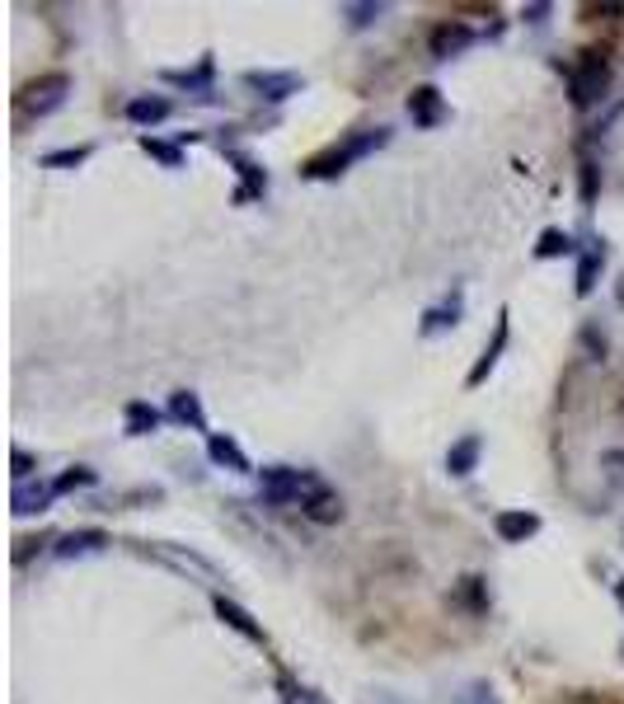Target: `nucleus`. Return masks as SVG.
Segmentation results:
<instances>
[{
	"label": "nucleus",
	"mask_w": 624,
	"mask_h": 704,
	"mask_svg": "<svg viewBox=\"0 0 624 704\" xmlns=\"http://www.w3.org/2000/svg\"><path fill=\"white\" fill-rule=\"evenodd\" d=\"M526 15H531V24H545V15H549V5H531V10H526Z\"/></svg>",
	"instance_id": "obj_34"
},
{
	"label": "nucleus",
	"mask_w": 624,
	"mask_h": 704,
	"mask_svg": "<svg viewBox=\"0 0 624 704\" xmlns=\"http://www.w3.org/2000/svg\"><path fill=\"white\" fill-rule=\"evenodd\" d=\"M582 343H587V348H592V352H596V357H606V338L596 334L592 324H587V329H582Z\"/></svg>",
	"instance_id": "obj_33"
},
{
	"label": "nucleus",
	"mask_w": 624,
	"mask_h": 704,
	"mask_svg": "<svg viewBox=\"0 0 624 704\" xmlns=\"http://www.w3.org/2000/svg\"><path fill=\"white\" fill-rule=\"evenodd\" d=\"M160 80H169V85H183V90H207V85H212V57H202L198 71H165Z\"/></svg>",
	"instance_id": "obj_22"
},
{
	"label": "nucleus",
	"mask_w": 624,
	"mask_h": 704,
	"mask_svg": "<svg viewBox=\"0 0 624 704\" xmlns=\"http://www.w3.org/2000/svg\"><path fill=\"white\" fill-rule=\"evenodd\" d=\"M493 531H498V540H507V545H526V540L540 531V517H535V512H498V517H493Z\"/></svg>",
	"instance_id": "obj_9"
},
{
	"label": "nucleus",
	"mask_w": 624,
	"mask_h": 704,
	"mask_svg": "<svg viewBox=\"0 0 624 704\" xmlns=\"http://www.w3.org/2000/svg\"><path fill=\"white\" fill-rule=\"evenodd\" d=\"M301 512L310 521H320V526H334V521H343V498H338V493L324 484V489H315L310 498H305Z\"/></svg>",
	"instance_id": "obj_11"
},
{
	"label": "nucleus",
	"mask_w": 624,
	"mask_h": 704,
	"mask_svg": "<svg viewBox=\"0 0 624 704\" xmlns=\"http://www.w3.org/2000/svg\"><path fill=\"white\" fill-rule=\"evenodd\" d=\"M277 690H282V704H329L315 686H301V681H291V676H282Z\"/></svg>",
	"instance_id": "obj_24"
},
{
	"label": "nucleus",
	"mask_w": 624,
	"mask_h": 704,
	"mask_svg": "<svg viewBox=\"0 0 624 704\" xmlns=\"http://www.w3.org/2000/svg\"><path fill=\"white\" fill-rule=\"evenodd\" d=\"M169 113H174V104H169L165 94H141V99H132L127 104V118L137 127H155V123H165Z\"/></svg>",
	"instance_id": "obj_14"
},
{
	"label": "nucleus",
	"mask_w": 624,
	"mask_h": 704,
	"mask_svg": "<svg viewBox=\"0 0 624 704\" xmlns=\"http://www.w3.org/2000/svg\"><path fill=\"white\" fill-rule=\"evenodd\" d=\"M573 235L568 230H545L540 235V245H535V259H564V254H573Z\"/></svg>",
	"instance_id": "obj_23"
},
{
	"label": "nucleus",
	"mask_w": 624,
	"mask_h": 704,
	"mask_svg": "<svg viewBox=\"0 0 624 704\" xmlns=\"http://www.w3.org/2000/svg\"><path fill=\"white\" fill-rule=\"evenodd\" d=\"M503 348H507V310H503V315H498V334H493V348H484V357H479V367L470 371V385H479V381H484V376H488V371L498 367V352H503Z\"/></svg>",
	"instance_id": "obj_20"
},
{
	"label": "nucleus",
	"mask_w": 624,
	"mask_h": 704,
	"mask_svg": "<svg viewBox=\"0 0 624 704\" xmlns=\"http://www.w3.org/2000/svg\"><path fill=\"white\" fill-rule=\"evenodd\" d=\"M141 151H146V155H155V160H160V165H165V169H179V165H183V151H179V146H169V141L141 137Z\"/></svg>",
	"instance_id": "obj_26"
},
{
	"label": "nucleus",
	"mask_w": 624,
	"mask_h": 704,
	"mask_svg": "<svg viewBox=\"0 0 624 704\" xmlns=\"http://www.w3.org/2000/svg\"><path fill=\"white\" fill-rule=\"evenodd\" d=\"M456 704H503V700L493 695V686H488V681H470V686L456 695Z\"/></svg>",
	"instance_id": "obj_27"
},
{
	"label": "nucleus",
	"mask_w": 624,
	"mask_h": 704,
	"mask_svg": "<svg viewBox=\"0 0 624 704\" xmlns=\"http://www.w3.org/2000/svg\"><path fill=\"white\" fill-rule=\"evenodd\" d=\"M66 94H71V76H66V71H52V76H38L19 90V108H24L29 118H47V113H57V108L66 104Z\"/></svg>",
	"instance_id": "obj_4"
},
{
	"label": "nucleus",
	"mask_w": 624,
	"mask_h": 704,
	"mask_svg": "<svg viewBox=\"0 0 624 704\" xmlns=\"http://www.w3.org/2000/svg\"><path fill=\"white\" fill-rule=\"evenodd\" d=\"M212 606H216V615H221V620H226V625L235 629V634H244V639H249V643H268V634H263V625H259V620H254V615H249V611H244L240 601L216 597Z\"/></svg>",
	"instance_id": "obj_8"
},
{
	"label": "nucleus",
	"mask_w": 624,
	"mask_h": 704,
	"mask_svg": "<svg viewBox=\"0 0 624 704\" xmlns=\"http://www.w3.org/2000/svg\"><path fill=\"white\" fill-rule=\"evenodd\" d=\"M601 263H606V245L596 240L587 254H582V263H578V296H592V287H596V273H601Z\"/></svg>",
	"instance_id": "obj_19"
},
{
	"label": "nucleus",
	"mask_w": 624,
	"mask_h": 704,
	"mask_svg": "<svg viewBox=\"0 0 624 704\" xmlns=\"http://www.w3.org/2000/svg\"><path fill=\"white\" fill-rule=\"evenodd\" d=\"M207 456H212L216 465L235 470V475H249V470H254V465H249V456H244V451L230 442V437H207Z\"/></svg>",
	"instance_id": "obj_17"
},
{
	"label": "nucleus",
	"mask_w": 624,
	"mask_h": 704,
	"mask_svg": "<svg viewBox=\"0 0 624 704\" xmlns=\"http://www.w3.org/2000/svg\"><path fill=\"white\" fill-rule=\"evenodd\" d=\"M381 15H385L381 0H376V5H371V0H366V5H343V19H348L352 29H371V24H376Z\"/></svg>",
	"instance_id": "obj_25"
},
{
	"label": "nucleus",
	"mask_w": 624,
	"mask_h": 704,
	"mask_svg": "<svg viewBox=\"0 0 624 704\" xmlns=\"http://www.w3.org/2000/svg\"><path fill=\"white\" fill-rule=\"evenodd\" d=\"M596 198V165L592 160H582V202Z\"/></svg>",
	"instance_id": "obj_31"
},
{
	"label": "nucleus",
	"mask_w": 624,
	"mask_h": 704,
	"mask_svg": "<svg viewBox=\"0 0 624 704\" xmlns=\"http://www.w3.org/2000/svg\"><path fill=\"white\" fill-rule=\"evenodd\" d=\"M385 141H390V127H366V132H357V137H348L343 146H329V151H320V155H310L301 165V174L305 179H334V174H343L348 165H357L362 155H371V151H381Z\"/></svg>",
	"instance_id": "obj_1"
},
{
	"label": "nucleus",
	"mask_w": 624,
	"mask_h": 704,
	"mask_svg": "<svg viewBox=\"0 0 624 704\" xmlns=\"http://www.w3.org/2000/svg\"><path fill=\"white\" fill-rule=\"evenodd\" d=\"M479 587H484L479 578H465V582H460V601H470L474 611H484V601H479Z\"/></svg>",
	"instance_id": "obj_30"
},
{
	"label": "nucleus",
	"mask_w": 624,
	"mask_h": 704,
	"mask_svg": "<svg viewBox=\"0 0 624 704\" xmlns=\"http://www.w3.org/2000/svg\"><path fill=\"white\" fill-rule=\"evenodd\" d=\"M94 479H99V475H94V470H85V465H76V470H66V475H61L57 484H52V489H57V493H71V489H85V484H94Z\"/></svg>",
	"instance_id": "obj_28"
},
{
	"label": "nucleus",
	"mask_w": 624,
	"mask_h": 704,
	"mask_svg": "<svg viewBox=\"0 0 624 704\" xmlns=\"http://www.w3.org/2000/svg\"><path fill=\"white\" fill-rule=\"evenodd\" d=\"M155 554H165L174 568H188V573H202L207 582H221V573H216L207 559H198V554H179V550H169V545H155Z\"/></svg>",
	"instance_id": "obj_21"
},
{
	"label": "nucleus",
	"mask_w": 624,
	"mask_h": 704,
	"mask_svg": "<svg viewBox=\"0 0 624 704\" xmlns=\"http://www.w3.org/2000/svg\"><path fill=\"white\" fill-rule=\"evenodd\" d=\"M479 451H484V442H479V437H460V442L446 451V470H451L456 479L474 475V465H479Z\"/></svg>",
	"instance_id": "obj_15"
},
{
	"label": "nucleus",
	"mask_w": 624,
	"mask_h": 704,
	"mask_svg": "<svg viewBox=\"0 0 624 704\" xmlns=\"http://www.w3.org/2000/svg\"><path fill=\"white\" fill-rule=\"evenodd\" d=\"M104 545H108L104 531L85 526V531H66V536L57 540V554H61V559H85V554H99Z\"/></svg>",
	"instance_id": "obj_12"
},
{
	"label": "nucleus",
	"mask_w": 624,
	"mask_h": 704,
	"mask_svg": "<svg viewBox=\"0 0 624 704\" xmlns=\"http://www.w3.org/2000/svg\"><path fill=\"white\" fill-rule=\"evenodd\" d=\"M615 301H620V306H624V277H620V282H615Z\"/></svg>",
	"instance_id": "obj_36"
},
{
	"label": "nucleus",
	"mask_w": 624,
	"mask_h": 704,
	"mask_svg": "<svg viewBox=\"0 0 624 704\" xmlns=\"http://www.w3.org/2000/svg\"><path fill=\"white\" fill-rule=\"evenodd\" d=\"M409 118H413V127H442L446 118H451V108H446L442 90L418 85V90L409 94Z\"/></svg>",
	"instance_id": "obj_7"
},
{
	"label": "nucleus",
	"mask_w": 624,
	"mask_h": 704,
	"mask_svg": "<svg viewBox=\"0 0 624 704\" xmlns=\"http://www.w3.org/2000/svg\"><path fill=\"white\" fill-rule=\"evenodd\" d=\"M615 601H620V611H624V578H615Z\"/></svg>",
	"instance_id": "obj_35"
},
{
	"label": "nucleus",
	"mask_w": 624,
	"mask_h": 704,
	"mask_svg": "<svg viewBox=\"0 0 624 704\" xmlns=\"http://www.w3.org/2000/svg\"><path fill=\"white\" fill-rule=\"evenodd\" d=\"M160 423H165V414H160V409L141 404V399H132V404H127V432H132V437H146V432H155Z\"/></svg>",
	"instance_id": "obj_18"
},
{
	"label": "nucleus",
	"mask_w": 624,
	"mask_h": 704,
	"mask_svg": "<svg viewBox=\"0 0 624 704\" xmlns=\"http://www.w3.org/2000/svg\"><path fill=\"white\" fill-rule=\"evenodd\" d=\"M52 484H15V512L19 517H33V512H47V503H52Z\"/></svg>",
	"instance_id": "obj_16"
},
{
	"label": "nucleus",
	"mask_w": 624,
	"mask_h": 704,
	"mask_svg": "<svg viewBox=\"0 0 624 704\" xmlns=\"http://www.w3.org/2000/svg\"><path fill=\"white\" fill-rule=\"evenodd\" d=\"M470 43H474V29H470V24H460V19H446V24H437V29H432V38H427V47H432V57H437V62H451V57H460Z\"/></svg>",
	"instance_id": "obj_5"
},
{
	"label": "nucleus",
	"mask_w": 624,
	"mask_h": 704,
	"mask_svg": "<svg viewBox=\"0 0 624 704\" xmlns=\"http://www.w3.org/2000/svg\"><path fill=\"white\" fill-rule=\"evenodd\" d=\"M610 90V66L601 52H582V62L568 66V99L578 108H592L601 104Z\"/></svg>",
	"instance_id": "obj_2"
},
{
	"label": "nucleus",
	"mask_w": 624,
	"mask_h": 704,
	"mask_svg": "<svg viewBox=\"0 0 624 704\" xmlns=\"http://www.w3.org/2000/svg\"><path fill=\"white\" fill-rule=\"evenodd\" d=\"M244 85H249V90H259L263 99L282 104V99H291V94L301 90L305 80L296 76V71H244Z\"/></svg>",
	"instance_id": "obj_6"
},
{
	"label": "nucleus",
	"mask_w": 624,
	"mask_h": 704,
	"mask_svg": "<svg viewBox=\"0 0 624 704\" xmlns=\"http://www.w3.org/2000/svg\"><path fill=\"white\" fill-rule=\"evenodd\" d=\"M90 160V146H76V151H52V155H43V165H85Z\"/></svg>",
	"instance_id": "obj_29"
},
{
	"label": "nucleus",
	"mask_w": 624,
	"mask_h": 704,
	"mask_svg": "<svg viewBox=\"0 0 624 704\" xmlns=\"http://www.w3.org/2000/svg\"><path fill=\"white\" fill-rule=\"evenodd\" d=\"M169 418L183 423V428H193V432H207V414H202V399L193 395V390H174V395H169Z\"/></svg>",
	"instance_id": "obj_13"
},
{
	"label": "nucleus",
	"mask_w": 624,
	"mask_h": 704,
	"mask_svg": "<svg viewBox=\"0 0 624 704\" xmlns=\"http://www.w3.org/2000/svg\"><path fill=\"white\" fill-rule=\"evenodd\" d=\"M259 479H263V503H305L315 489H324L320 475L291 470V465H268V470H259Z\"/></svg>",
	"instance_id": "obj_3"
},
{
	"label": "nucleus",
	"mask_w": 624,
	"mask_h": 704,
	"mask_svg": "<svg viewBox=\"0 0 624 704\" xmlns=\"http://www.w3.org/2000/svg\"><path fill=\"white\" fill-rule=\"evenodd\" d=\"M460 315H465V301H460V291H456L451 301H442V306L423 310V324H418V334L432 338V334H442V329H456Z\"/></svg>",
	"instance_id": "obj_10"
},
{
	"label": "nucleus",
	"mask_w": 624,
	"mask_h": 704,
	"mask_svg": "<svg viewBox=\"0 0 624 704\" xmlns=\"http://www.w3.org/2000/svg\"><path fill=\"white\" fill-rule=\"evenodd\" d=\"M29 475H33V456L29 451H15V479L19 484H29Z\"/></svg>",
	"instance_id": "obj_32"
}]
</instances>
